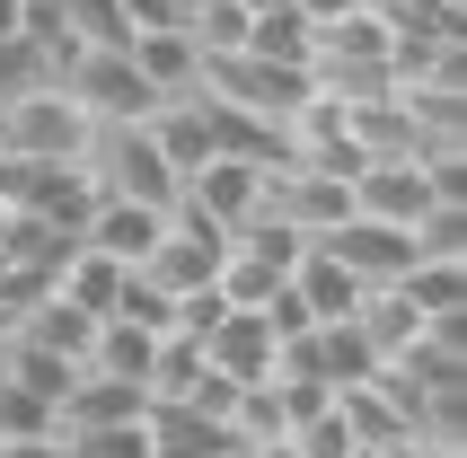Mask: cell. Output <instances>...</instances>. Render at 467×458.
I'll list each match as a JSON object with an SVG mask.
<instances>
[{
	"label": "cell",
	"instance_id": "cell-7",
	"mask_svg": "<svg viewBox=\"0 0 467 458\" xmlns=\"http://www.w3.org/2000/svg\"><path fill=\"white\" fill-rule=\"evenodd\" d=\"M353 212L362 221H389V229H415L432 212V185H423L415 159H370L362 177H353Z\"/></svg>",
	"mask_w": 467,
	"mask_h": 458
},
{
	"label": "cell",
	"instance_id": "cell-19",
	"mask_svg": "<svg viewBox=\"0 0 467 458\" xmlns=\"http://www.w3.org/2000/svg\"><path fill=\"white\" fill-rule=\"evenodd\" d=\"M9 380L62 414V397H71V380H79V361H53V353H26V344H9Z\"/></svg>",
	"mask_w": 467,
	"mask_h": 458
},
{
	"label": "cell",
	"instance_id": "cell-13",
	"mask_svg": "<svg viewBox=\"0 0 467 458\" xmlns=\"http://www.w3.org/2000/svg\"><path fill=\"white\" fill-rule=\"evenodd\" d=\"M53 300H71L79 317H115V300H124V265H106L98 247H71L62 265H53Z\"/></svg>",
	"mask_w": 467,
	"mask_h": 458
},
{
	"label": "cell",
	"instance_id": "cell-11",
	"mask_svg": "<svg viewBox=\"0 0 467 458\" xmlns=\"http://www.w3.org/2000/svg\"><path fill=\"white\" fill-rule=\"evenodd\" d=\"M141 414H150V397H141L132 380H106V370H79V380H71V397H62V414H53V423H62V432H98V423H141Z\"/></svg>",
	"mask_w": 467,
	"mask_h": 458
},
{
	"label": "cell",
	"instance_id": "cell-25",
	"mask_svg": "<svg viewBox=\"0 0 467 458\" xmlns=\"http://www.w3.org/2000/svg\"><path fill=\"white\" fill-rule=\"evenodd\" d=\"M0 458H62V432L53 441H0Z\"/></svg>",
	"mask_w": 467,
	"mask_h": 458
},
{
	"label": "cell",
	"instance_id": "cell-20",
	"mask_svg": "<svg viewBox=\"0 0 467 458\" xmlns=\"http://www.w3.org/2000/svg\"><path fill=\"white\" fill-rule=\"evenodd\" d=\"M62 458H150V414L141 423H98V432H62Z\"/></svg>",
	"mask_w": 467,
	"mask_h": 458
},
{
	"label": "cell",
	"instance_id": "cell-8",
	"mask_svg": "<svg viewBox=\"0 0 467 458\" xmlns=\"http://www.w3.org/2000/svg\"><path fill=\"white\" fill-rule=\"evenodd\" d=\"M274 353H283V344H274V327H265L256 308H230V317H221V327L203 335V361H212V370H221L230 388L274 380Z\"/></svg>",
	"mask_w": 467,
	"mask_h": 458
},
{
	"label": "cell",
	"instance_id": "cell-27",
	"mask_svg": "<svg viewBox=\"0 0 467 458\" xmlns=\"http://www.w3.org/2000/svg\"><path fill=\"white\" fill-rule=\"evenodd\" d=\"M247 458H291V450H283V441H274V450H247Z\"/></svg>",
	"mask_w": 467,
	"mask_h": 458
},
{
	"label": "cell",
	"instance_id": "cell-9",
	"mask_svg": "<svg viewBox=\"0 0 467 458\" xmlns=\"http://www.w3.org/2000/svg\"><path fill=\"white\" fill-rule=\"evenodd\" d=\"M150 458H247V441H238L221 414H194V406H150Z\"/></svg>",
	"mask_w": 467,
	"mask_h": 458
},
{
	"label": "cell",
	"instance_id": "cell-16",
	"mask_svg": "<svg viewBox=\"0 0 467 458\" xmlns=\"http://www.w3.org/2000/svg\"><path fill=\"white\" fill-rule=\"evenodd\" d=\"M150 141H159V159L177 168V177H194L212 159V115H203V98H168L150 115Z\"/></svg>",
	"mask_w": 467,
	"mask_h": 458
},
{
	"label": "cell",
	"instance_id": "cell-28",
	"mask_svg": "<svg viewBox=\"0 0 467 458\" xmlns=\"http://www.w3.org/2000/svg\"><path fill=\"white\" fill-rule=\"evenodd\" d=\"M0 370H9V335H0Z\"/></svg>",
	"mask_w": 467,
	"mask_h": 458
},
{
	"label": "cell",
	"instance_id": "cell-2",
	"mask_svg": "<svg viewBox=\"0 0 467 458\" xmlns=\"http://www.w3.org/2000/svg\"><path fill=\"white\" fill-rule=\"evenodd\" d=\"M88 132L98 124L71 106L62 79H36V88H18L0 106V151L9 159H88Z\"/></svg>",
	"mask_w": 467,
	"mask_h": 458
},
{
	"label": "cell",
	"instance_id": "cell-21",
	"mask_svg": "<svg viewBox=\"0 0 467 458\" xmlns=\"http://www.w3.org/2000/svg\"><path fill=\"white\" fill-rule=\"evenodd\" d=\"M62 423H53V406L45 397H26L9 370H0V441H53Z\"/></svg>",
	"mask_w": 467,
	"mask_h": 458
},
{
	"label": "cell",
	"instance_id": "cell-22",
	"mask_svg": "<svg viewBox=\"0 0 467 458\" xmlns=\"http://www.w3.org/2000/svg\"><path fill=\"white\" fill-rule=\"evenodd\" d=\"M406 238H415V255H450V265H467V203H432Z\"/></svg>",
	"mask_w": 467,
	"mask_h": 458
},
{
	"label": "cell",
	"instance_id": "cell-29",
	"mask_svg": "<svg viewBox=\"0 0 467 458\" xmlns=\"http://www.w3.org/2000/svg\"><path fill=\"white\" fill-rule=\"evenodd\" d=\"M353 458H389V450H353Z\"/></svg>",
	"mask_w": 467,
	"mask_h": 458
},
{
	"label": "cell",
	"instance_id": "cell-17",
	"mask_svg": "<svg viewBox=\"0 0 467 458\" xmlns=\"http://www.w3.org/2000/svg\"><path fill=\"white\" fill-rule=\"evenodd\" d=\"M291 291L309 300V317H317V327H327V317H353V308H362V282H353V265H336L327 247H309L300 265H291Z\"/></svg>",
	"mask_w": 467,
	"mask_h": 458
},
{
	"label": "cell",
	"instance_id": "cell-23",
	"mask_svg": "<svg viewBox=\"0 0 467 458\" xmlns=\"http://www.w3.org/2000/svg\"><path fill=\"white\" fill-rule=\"evenodd\" d=\"M283 450H291V458H353L362 441H353V423H344V414L327 406V414H309V423H300V432H291Z\"/></svg>",
	"mask_w": 467,
	"mask_h": 458
},
{
	"label": "cell",
	"instance_id": "cell-12",
	"mask_svg": "<svg viewBox=\"0 0 467 458\" xmlns=\"http://www.w3.org/2000/svg\"><path fill=\"white\" fill-rule=\"evenodd\" d=\"M88 335H98V317H79L71 300H36L18 317V327H9V344H26V353H53V361H79V370H88Z\"/></svg>",
	"mask_w": 467,
	"mask_h": 458
},
{
	"label": "cell",
	"instance_id": "cell-26",
	"mask_svg": "<svg viewBox=\"0 0 467 458\" xmlns=\"http://www.w3.org/2000/svg\"><path fill=\"white\" fill-rule=\"evenodd\" d=\"M26 36V0H0V45H18Z\"/></svg>",
	"mask_w": 467,
	"mask_h": 458
},
{
	"label": "cell",
	"instance_id": "cell-24",
	"mask_svg": "<svg viewBox=\"0 0 467 458\" xmlns=\"http://www.w3.org/2000/svg\"><path fill=\"white\" fill-rule=\"evenodd\" d=\"M256 317H265V327H274V344H291V335H309V327H317V317H309V300H300L291 282H283V291H274V300L256 308Z\"/></svg>",
	"mask_w": 467,
	"mask_h": 458
},
{
	"label": "cell",
	"instance_id": "cell-15",
	"mask_svg": "<svg viewBox=\"0 0 467 458\" xmlns=\"http://www.w3.org/2000/svg\"><path fill=\"white\" fill-rule=\"evenodd\" d=\"M397 300L415 308L423 327H432V317H467V265H450V255H415V265L397 274Z\"/></svg>",
	"mask_w": 467,
	"mask_h": 458
},
{
	"label": "cell",
	"instance_id": "cell-4",
	"mask_svg": "<svg viewBox=\"0 0 467 458\" xmlns=\"http://www.w3.org/2000/svg\"><path fill=\"white\" fill-rule=\"evenodd\" d=\"M177 203L203 212L212 229H238L247 212H265V168L256 159H203V168L177 185Z\"/></svg>",
	"mask_w": 467,
	"mask_h": 458
},
{
	"label": "cell",
	"instance_id": "cell-18",
	"mask_svg": "<svg viewBox=\"0 0 467 458\" xmlns=\"http://www.w3.org/2000/svg\"><path fill=\"white\" fill-rule=\"evenodd\" d=\"M230 247H238V255H265V265H283V274H291V265L309 255V238H300L283 212H247V221L230 229Z\"/></svg>",
	"mask_w": 467,
	"mask_h": 458
},
{
	"label": "cell",
	"instance_id": "cell-1",
	"mask_svg": "<svg viewBox=\"0 0 467 458\" xmlns=\"http://www.w3.org/2000/svg\"><path fill=\"white\" fill-rule=\"evenodd\" d=\"M62 88H71V106H79L98 132H106V124H150L159 106H168L150 79L132 71V53H124V45H79V53H71V71H62Z\"/></svg>",
	"mask_w": 467,
	"mask_h": 458
},
{
	"label": "cell",
	"instance_id": "cell-14",
	"mask_svg": "<svg viewBox=\"0 0 467 458\" xmlns=\"http://www.w3.org/2000/svg\"><path fill=\"white\" fill-rule=\"evenodd\" d=\"M150 361H159V335L150 327H132V317H98V335H88V370L132 380L141 397H150Z\"/></svg>",
	"mask_w": 467,
	"mask_h": 458
},
{
	"label": "cell",
	"instance_id": "cell-5",
	"mask_svg": "<svg viewBox=\"0 0 467 458\" xmlns=\"http://www.w3.org/2000/svg\"><path fill=\"white\" fill-rule=\"evenodd\" d=\"M317 247L336 255V265H353V282H362V291H389V282L415 265V238H406V229H389V221H362V212H353L344 229H327Z\"/></svg>",
	"mask_w": 467,
	"mask_h": 458
},
{
	"label": "cell",
	"instance_id": "cell-10",
	"mask_svg": "<svg viewBox=\"0 0 467 458\" xmlns=\"http://www.w3.org/2000/svg\"><path fill=\"white\" fill-rule=\"evenodd\" d=\"M132 71L150 79L159 98H194V79H203V53H194V36L185 26H150V36H124Z\"/></svg>",
	"mask_w": 467,
	"mask_h": 458
},
{
	"label": "cell",
	"instance_id": "cell-3",
	"mask_svg": "<svg viewBox=\"0 0 467 458\" xmlns=\"http://www.w3.org/2000/svg\"><path fill=\"white\" fill-rule=\"evenodd\" d=\"M88 177H98V194H124V203H150V212H177V168L159 159L150 124H106L88 132Z\"/></svg>",
	"mask_w": 467,
	"mask_h": 458
},
{
	"label": "cell",
	"instance_id": "cell-6",
	"mask_svg": "<svg viewBox=\"0 0 467 458\" xmlns=\"http://www.w3.org/2000/svg\"><path fill=\"white\" fill-rule=\"evenodd\" d=\"M159 229H168V212H150V203H124V194H98L88 203V221H79V247H98L106 265H141V255L159 247Z\"/></svg>",
	"mask_w": 467,
	"mask_h": 458
}]
</instances>
